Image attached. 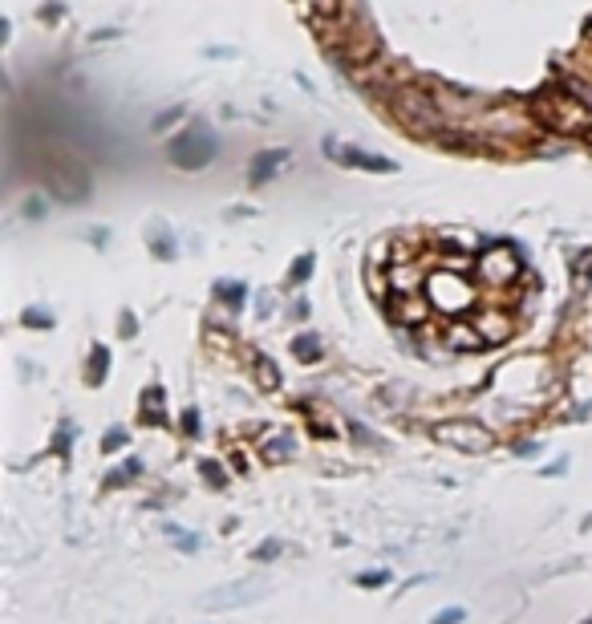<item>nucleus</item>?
<instances>
[{
  "label": "nucleus",
  "instance_id": "obj_1",
  "mask_svg": "<svg viewBox=\"0 0 592 624\" xmlns=\"http://www.w3.org/2000/svg\"><path fill=\"white\" fill-rule=\"evenodd\" d=\"M430 438L451 446V450H463V454H487L495 446V434L483 426V422H471V418H447V422H434L430 426Z\"/></svg>",
  "mask_w": 592,
  "mask_h": 624
},
{
  "label": "nucleus",
  "instance_id": "obj_2",
  "mask_svg": "<svg viewBox=\"0 0 592 624\" xmlns=\"http://www.w3.org/2000/svg\"><path fill=\"white\" fill-rule=\"evenodd\" d=\"M426 296L438 312H467L475 304V288L463 280V276H451V272H434L430 284H426Z\"/></svg>",
  "mask_w": 592,
  "mask_h": 624
},
{
  "label": "nucleus",
  "instance_id": "obj_3",
  "mask_svg": "<svg viewBox=\"0 0 592 624\" xmlns=\"http://www.w3.org/2000/svg\"><path fill=\"white\" fill-rule=\"evenodd\" d=\"M215 150H219L215 134H211L207 126H191V130H183V134L171 142V159H175L179 167L195 171V167H207V163L215 159Z\"/></svg>",
  "mask_w": 592,
  "mask_h": 624
},
{
  "label": "nucleus",
  "instance_id": "obj_4",
  "mask_svg": "<svg viewBox=\"0 0 592 624\" xmlns=\"http://www.w3.org/2000/svg\"><path fill=\"white\" fill-rule=\"evenodd\" d=\"M264 592H268L264 580H232V584L207 588V592L199 596V604L211 608V612H219V608H244V604H256Z\"/></svg>",
  "mask_w": 592,
  "mask_h": 624
},
{
  "label": "nucleus",
  "instance_id": "obj_5",
  "mask_svg": "<svg viewBox=\"0 0 592 624\" xmlns=\"http://www.w3.org/2000/svg\"><path fill=\"white\" fill-rule=\"evenodd\" d=\"M548 122H552V130H564V134H592V110L576 98H564V94L552 98Z\"/></svg>",
  "mask_w": 592,
  "mask_h": 624
},
{
  "label": "nucleus",
  "instance_id": "obj_6",
  "mask_svg": "<svg viewBox=\"0 0 592 624\" xmlns=\"http://www.w3.org/2000/svg\"><path fill=\"white\" fill-rule=\"evenodd\" d=\"M483 276L491 280V284H511V280H520V260H515V252L507 248V244H499V248H491L487 256H483Z\"/></svg>",
  "mask_w": 592,
  "mask_h": 624
},
{
  "label": "nucleus",
  "instance_id": "obj_7",
  "mask_svg": "<svg viewBox=\"0 0 592 624\" xmlns=\"http://www.w3.org/2000/svg\"><path fill=\"white\" fill-rule=\"evenodd\" d=\"M325 150L333 154L337 163H345V167H357V171H374V175H386V171H394V163H390V159H382V154H365V150H353V146H337L333 138L325 142Z\"/></svg>",
  "mask_w": 592,
  "mask_h": 624
},
{
  "label": "nucleus",
  "instance_id": "obj_8",
  "mask_svg": "<svg viewBox=\"0 0 592 624\" xmlns=\"http://www.w3.org/2000/svg\"><path fill=\"white\" fill-rule=\"evenodd\" d=\"M296 454V438L288 434V430H272L264 442H260V458L268 462V466H280V462H288Z\"/></svg>",
  "mask_w": 592,
  "mask_h": 624
},
{
  "label": "nucleus",
  "instance_id": "obj_9",
  "mask_svg": "<svg viewBox=\"0 0 592 624\" xmlns=\"http://www.w3.org/2000/svg\"><path fill=\"white\" fill-rule=\"evenodd\" d=\"M138 406H142V422L159 426V422H163V406H167L163 385H146V389H142V398H138Z\"/></svg>",
  "mask_w": 592,
  "mask_h": 624
},
{
  "label": "nucleus",
  "instance_id": "obj_10",
  "mask_svg": "<svg viewBox=\"0 0 592 624\" xmlns=\"http://www.w3.org/2000/svg\"><path fill=\"white\" fill-rule=\"evenodd\" d=\"M284 163H288V150H268V154H260V159L252 163V183H256V187L268 183Z\"/></svg>",
  "mask_w": 592,
  "mask_h": 624
},
{
  "label": "nucleus",
  "instance_id": "obj_11",
  "mask_svg": "<svg viewBox=\"0 0 592 624\" xmlns=\"http://www.w3.org/2000/svg\"><path fill=\"white\" fill-rule=\"evenodd\" d=\"M292 357H296V361H305V365H317V361L325 357V349H321V341H317L313 333H301V337L292 341Z\"/></svg>",
  "mask_w": 592,
  "mask_h": 624
},
{
  "label": "nucleus",
  "instance_id": "obj_12",
  "mask_svg": "<svg viewBox=\"0 0 592 624\" xmlns=\"http://www.w3.org/2000/svg\"><path fill=\"white\" fill-rule=\"evenodd\" d=\"M163 535H171V539H175V548H179V552H199V535H195V531H187V527L163 523Z\"/></svg>",
  "mask_w": 592,
  "mask_h": 624
},
{
  "label": "nucleus",
  "instance_id": "obj_13",
  "mask_svg": "<svg viewBox=\"0 0 592 624\" xmlns=\"http://www.w3.org/2000/svg\"><path fill=\"white\" fill-rule=\"evenodd\" d=\"M106 373H110V353L98 345V349L90 353V385H102V381H106Z\"/></svg>",
  "mask_w": 592,
  "mask_h": 624
},
{
  "label": "nucleus",
  "instance_id": "obj_14",
  "mask_svg": "<svg viewBox=\"0 0 592 624\" xmlns=\"http://www.w3.org/2000/svg\"><path fill=\"white\" fill-rule=\"evenodd\" d=\"M256 381L264 389H280V373H276V365L268 357H256Z\"/></svg>",
  "mask_w": 592,
  "mask_h": 624
},
{
  "label": "nucleus",
  "instance_id": "obj_15",
  "mask_svg": "<svg viewBox=\"0 0 592 624\" xmlns=\"http://www.w3.org/2000/svg\"><path fill=\"white\" fill-rule=\"evenodd\" d=\"M142 475V462L138 458H130V462H122L118 471H114V479H110V487H122V483H134Z\"/></svg>",
  "mask_w": 592,
  "mask_h": 624
},
{
  "label": "nucleus",
  "instance_id": "obj_16",
  "mask_svg": "<svg viewBox=\"0 0 592 624\" xmlns=\"http://www.w3.org/2000/svg\"><path fill=\"white\" fill-rule=\"evenodd\" d=\"M219 300H224L232 312L244 304V284H219Z\"/></svg>",
  "mask_w": 592,
  "mask_h": 624
},
{
  "label": "nucleus",
  "instance_id": "obj_17",
  "mask_svg": "<svg viewBox=\"0 0 592 624\" xmlns=\"http://www.w3.org/2000/svg\"><path fill=\"white\" fill-rule=\"evenodd\" d=\"M309 276H313V256H301V260H296V264H292L288 280H292V284H305Z\"/></svg>",
  "mask_w": 592,
  "mask_h": 624
},
{
  "label": "nucleus",
  "instance_id": "obj_18",
  "mask_svg": "<svg viewBox=\"0 0 592 624\" xmlns=\"http://www.w3.org/2000/svg\"><path fill=\"white\" fill-rule=\"evenodd\" d=\"M390 576H394V572H386V568H374V572L357 576V584H361V588H382V584H390Z\"/></svg>",
  "mask_w": 592,
  "mask_h": 624
},
{
  "label": "nucleus",
  "instance_id": "obj_19",
  "mask_svg": "<svg viewBox=\"0 0 592 624\" xmlns=\"http://www.w3.org/2000/svg\"><path fill=\"white\" fill-rule=\"evenodd\" d=\"M122 446H126V430H122V426L106 430V438H102V450H106V454H118Z\"/></svg>",
  "mask_w": 592,
  "mask_h": 624
},
{
  "label": "nucleus",
  "instance_id": "obj_20",
  "mask_svg": "<svg viewBox=\"0 0 592 624\" xmlns=\"http://www.w3.org/2000/svg\"><path fill=\"white\" fill-rule=\"evenodd\" d=\"M199 471L207 475V483H211V487H224V466H219V462L203 458V462H199Z\"/></svg>",
  "mask_w": 592,
  "mask_h": 624
},
{
  "label": "nucleus",
  "instance_id": "obj_21",
  "mask_svg": "<svg viewBox=\"0 0 592 624\" xmlns=\"http://www.w3.org/2000/svg\"><path fill=\"white\" fill-rule=\"evenodd\" d=\"M463 616H467L463 608H442V612H438L430 624H463Z\"/></svg>",
  "mask_w": 592,
  "mask_h": 624
},
{
  "label": "nucleus",
  "instance_id": "obj_22",
  "mask_svg": "<svg viewBox=\"0 0 592 624\" xmlns=\"http://www.w3.org/2000/svg\"><path fill=\"white\" fill-rule=\"evenodd\" d=\"M25 325H37V329H49L53 321L45 317V308H29V312H25Z\"/></svg>",
  "mask_w": 592,
  "mask_h": 624
},
{
  "label": "nucleus",
  "instance_id": "obj_23",
  "mask_svg": "<svg viewBox=\"0 0 592 624\" xmlns=\"http://www.w3.org/2000/svg\"><path fill=\"white\" fill-rule=\"evenodd\" d=\"M183 434H187V438L199 434V410H183Z\"/></svg>",
  "mask_w": 592,
  "mask_h": 624
},
{
  "label": "nucleus",
  "instance_id": "obj_24",
  "mask_svg": "<svg viewBox=\"0 0 592 624\" xmlns=\"http://www.w3.org/2000/svg\"><path fill=\"white\" fill-rule=\"evenodd\" d=\"M564 471H568V458H556V462H548V466H544L540 475H544V479H560Z\"/></svg>",
  "mask_w": 592,
  "mask_h": 624
},
{
  "label": "nucleus",
  "instance_id": "obj_25",
  "mask_svg": "<svg viewBox=\"0 0 592 624\" xmlns=\"http://www.w3.org/2000/svg\"><path fill=\"white\" fill-rule=\"evenodd\" d=\"M511 450H515V454H524V458H532V454H540V442H515Z\"/></svg>",
  "mask_w": 592,
  "mask_h": 624
},
{
  "label": "nucleus",
  "instance_id": "obj_26",
  "mask_svg": "<svg viewBox=\"0 0 592 624\" xmlns=\"http://www.w3.org/2000/svg\"><path fill=\"white\" fill-rule=\"evenodd\" d=\"M353 438H361V442H369V446H374V434H369L365 426H357V422H353Z\"/></svg>",
  "mask_w": 592,
  "mask_h": 624
},
{
  "label": "nucleus",
  "instance_id": "obj_27",
  "mask_svg": "<svg viewBox=\"0 0 592 624\" xmlns=\"http://www.w3.org/2000/svg\"><path fill=\"white\" fill-rule=\"evenodd\" d=\"M276 552H280V548H276V543H268V548H264V552H256V560H272Z\"/></svg>",
  "mask_w": 592,
  "mask_h": 624
},
{
  "label": "nucleus",
  "instance_id": "obj_28",
  "mask_svg": "<svg viewBox=\"0 0 592 624\" xmlns=\"http://www.w3.org/2000/svg\"><path fill=\"white\" fill-rule=\"evenodd\" d=\"M584 531H592V515H588V519H584Z\"/></svg>",
  "mask_w": 592,
  "mask_h": 624
},
{
  "label": "nucleus",
  "instance_id": "obj_29",
  "mask_svg": "<svg viewBox=\"0 0 592 624\" xmlns=\"http://www.w3.org/2000/svg\"><path fill=\"white\" fill-rule=\"evenodd\" d=\"M584 624H592V616H588V620H584Z\"/></svg>",
  "mask_w": 592,
  "mask_h": 624
}]
</instances>
